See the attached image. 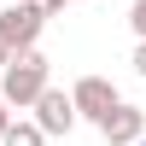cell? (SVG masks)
Listing matches in <instances>:
<instances>
[{
	"instance_id": "1",
	"label": "cell",
	"mask_w": 146,
	"mask_h": 146,
	"mask_svg": "<svg viewBox=\"0 0 146 146\" xmlns=\"http://www.w3.org/2000/svg\"><path fill=\"white\" fill-rule=\"evenodd\" d=\"M47 70H53V64L41 58V47H29V53H6V64H0V100H6L12 111H29L35 94L53 88Z\"/></svg>"
},
{
	"instance_id": "2",
	"label": "cell",
	"mask_w": 146,
	"mask_h": 146,
	"mask_svg": "<svg viewBox=\"0 0 146 146\" xmlns=\"http://www.w3.org/2000/svg\"><path fill=\"white\" fill-rule=\"evenodd\" d=\"M117 100H123V94H117L111 76H76V88H70V111H76V123H94V129L105 123V111H111Z\"/></svg>"
},
{
	"instance_id": "3",
	"label": "cell",
	"mask_w": 146,
	"mask_h": 146,
	"mask_svg": "<svg viewBox=\"0 0 146 146\" xmlns=\"http://www.w3.org/2000/svg\"><path fill=\"white\" fill-rule=\"evenodd\" d=\"M41 29H47V18L35 6H23V0H12V6L0 12V47H6V53H29V47L41 41Z\"/></svg>"
},
{
	"instance_id": "4",
	"label": "cell",
	"mask_w": 146,
	"mask_h": 146,
	"mask_svg": "<svg viewBox=\"0 0 146 146\" xmlns=\"http://www.w3.org/2000/svg\"><path fill=\"white\" fill-rule=\"evenodd\" d=\"M29 111H35L29 123L41 129V135H70V129H76V111H70V94L64 88H41Z\"/></svg>"
},
{
	"instance_id": "5",
	"label": "cell",
	"mask_w": 146,
	"mask_h": 146,
	"mask_svg": "<svg viewBox=\"0 0 146 146\" xmlns=\"http://www.w3.org/2000/svg\"><path fill=\"white\" fill-rule=\"evenodd\" d=\"M100 135H105V146H135V140H146V111L129 105V100H117L111 111H105Z\"/></svg>"
},
{
	"instance_id": "6",
	"label": "cell",
	"mask_w": 146,
	"mask_h": 146,
	"mask_svg": "<svg viewBox=\"0 0 146 146\" xmlns=\"http://www.w3.org/2000/svg\"><path fill=\"white\" fill-rule=\"evenodd\" d=\"M0 146H47V135L29 123V117H12V123H6V135H0Z\"/></svg>"
},
{
	"instance_id": "7",
	"label": "cell",
	"mask_w": 146,
	"mask_h": 146,
	"mask_svg": "<svg viewBox=\"0 0 146 146\" xmlns=\"http://www.w3.org/2000/svg\"><path fill=\"white\" fill-rule=\"evenodd\" d=\"M129 29H135V41H146V0L129 6Z\"/></svg>"
},
{
	"instance_id": "8",
	"label": "cell",
	"mask_w": 146,
	"mask_h": 146,
	"mask_svg": "<svg viewBox=\"0 0 146 146\" xmlns=\"http://www.w3.org/2000/svg\"><path fill=\"white\" fill-rule=\"evenodd\" d=\"M23 6H35L41 18H58V12H64V0H23Z\"/></svg>"
},
{
	"instance_id": "9",
	"label": "cell",
	"mask_w": 146,
	"mask_h": 146,
	"mask_svg": "<svg viewBox=\"0 0 146 146\" xmlns=\"http://www.w3.org/2000/svg\"><path fill=\"white\" fill-rule=\"evenodd\" d=\"M129 64H135V76H146V41H135V58Z\"/></svg>"
},
{
	"instance_id": "10",
	"label": "cell",
	"mask_w": 146,
	"mask_h": 146,
	"mask_svg": "<svg viewBox=\"0 0 146 146\" xmlns=\"http://www.w3.org/2000/svg\"><path fill=\"white\" fill-rule=\"evenodd\" d=\"M6 123H12V105H6V100H0V135H6Z\"/></svg>"
},
{
	"instance_id": "11",
	"label": "cell",
	"mask_w": 146,
	"mask_h": 146,
	"mask_svg": "<svg viewBox=\"0 0 146 146\" xmlns=\"http://www.w3.org/2000/svg\"><path fill=\"white\" fill-rule=\"evenodd\" d=\"M0 64H6V47H0Z\"/></svg>"
},
{
	"instance_id": "12",
	"label": "cell",
	"mask_w": 146,
	"mask_h": 146,
	"mask_svg": "<svg viewBox=\"0 0 146 146\" xmlns=\"http://www.w3.org/2000/svg\"><path fill=\"white\" fill-rule=\"evenodd\" d=\"M64 6H76V0H64Z\"/></svg>"
},
{
	"instance_id": "13",
	"label": "cell",
	"mask_w": 146,
	"mask_h": 146,
	"mask_svg": "<svg viewBox=\"0 0 146 146\" xmlns=\"http://www.w3.org/2000/svg\"><path fill=\"white\" fill-rule=\"evenodd\" d=\"M135 146H146V140H135Z\"/></svg>"
}]
</instances>
